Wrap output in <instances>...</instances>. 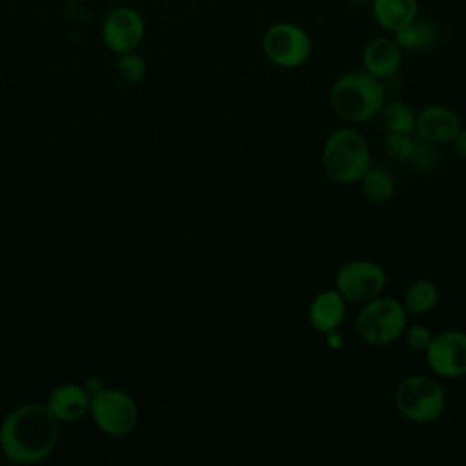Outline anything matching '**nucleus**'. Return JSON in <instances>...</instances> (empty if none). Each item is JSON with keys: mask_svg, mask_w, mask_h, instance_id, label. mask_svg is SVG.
I'll use <instances>...</instances> for the list:
<instances>
[{"mask_svg": "<svg viewBox=\"0 0 466 466\" xmlns=\"http://www.w3.org/2000/svg\"><path fill=\"white\" fill-rule=\"evenodd\" d=\"M58 437V420L44 404H24L13 410L0 426L2 453L20 464L47 457Z\"/></svg>", "mask_w": 466, "mask_h": 466, "instance_id": "obj_1", "label": "nucleus"}, {"mask_svg": "<svg viewBox=\"0 0 466 466\" xmlns=\"http://www.w3.org/2000/svg\"><path fill=\"white\" fill-rule=\"evenodd\" d=\"M386 102L382 80L366 69H353L340 75L329 89V106L346 122L360 124L377 116Z\"/></svg>", "mask_w": 466, "mask_h": 466, "instance_id": "obj_2", "label": "nucleus"}, {"mask_svg": "<svg viewBox=\"0 0 466 466\" xmlns=\"http://www.w3.org/2000/svg\"><path fill=\"white\" fill-rule=\"evenodd\" d=\"M320 162L326 177L337 184H355L371 167L366 138L353 127L335 129L324 142Z\"/></svg>", "mask_w": 466, "mask_h": 466, "instance_id": "obj_3", "label": "nucleus"}, {"mask_svg": "<svg viewBox=\"0 0 466 466\" xmlns=\"http://www.w3.org/2000/svg\"><path fill=\"white\" fill-rule=\"evenodd\" d=\"M408 326V313L393 297L382 293L364 302L355 319V329L360 340L371 346H386L395 342Z\"/></svg>", "mask_w": 466, "mask_h": 466, "instance_id": "obj_4", "label": "nucleus"}, {"mask_svg": "<svg viewBox=\"0 0 466 466\" xmlns=\"http://www.w3.org/2000/svg\"><path fill=\"white\" fill-rule=\"evenodd\" d=\"M397 411L415 424L435 422L446 408V393L439 380L428 375H410L395 388Z\"/></svg>", "mask_w": 466, "mask_h": 466, "instance_id": "obj_5", "label": "nucleus"}, {"mask_svg": "<svg viewBox=\"0 0 466 466\" xmlns=\"http://www.w3.org/2000/svg\"><path fill=\"white\" fill-rule=\"evenodd\" d=\"M311 38L295 22H275L262 35L264 56L282 69L304 66L311 56Z\"/></svg>", "mask_w": 466, "mask_h": 466, "instance_id": "obj_6", "label": "nucleus"}, {"mask_svg": "<svg viewBox=\"0 0 466 466\" xmlns=\"http://www.w3.org/2000/svg\"><path fill=\"white\" fill-rule=\"evenodd\" d=\"M386 271L373 260H350L335 273V289L346 302H366L386 288Z\"/></svg>", "mask_w": 466, "mask_h": 466, "instance_id": "obj_7", "label": "nucleus"}, {"mask_svg": "<svg viewBox=\"0 0 466 466\" xmlns=\"http://www.w3.org/2000/svg\"><path fill=\"white\" fill-rule=\"evenodd\" d=\"M89 411L95 424L109 435H124L137 422L135 400L118 390H98L89 400Z\"/></svg>", "mask_w": 466, "mask_h": 466, "instance_id": "obj_8", "label": "nucleus"}, {"mask_svg": "<svg viewBox=\"0 0 466 466\" xmlns=\"http://www.w3.org/2000/svg\"><path fill=\"white\" fill-rule=\"evenodd\" d=\"M146 35V22L138 9L131 5H116L113 7L100 29V36L104 46L115 53L122 55L127 51H135Z\"/></svg>", "mask_w": 466, "mask_h": 466, "instance_id": "obj_9", "label": "nucleus"}, {"mask_svg": "<svg viewBox=\"0 0 466 466\" xmlns=\"http://www.w3.org/2000/svg\"><path fill=\"white\" fill-rule=\"evenodd\" d=\"M430 370L442 379H459L466 375V333L446 329L433 333L424 350Z\"/></svg>", "mask_w": 466, "mask_h": 466, "instance_id": "obj_10", "label": "nucleus"}, {"mask_svg": "<svg viewBox=\"0 0 466 466\" xmlns=\"http://www.w3.org/2000/svg\"><path fill=\"white\" fill-rule=\"evenodd\" d=\"M461 127L462 126L457 113L441 104L422 107L415 118V131L420 142L431 146L450 144Z\"/></svg>", "mask_w": 466, "mask_h": 466, "instance_id": "obj_11", "label": "nucleus"}, {"mask_svg": "<svg viewBox=\"0 0 466 466\" xmlns=\"http://www.w3.org/2000/svg\"><path fill=\"white\" fill-rule=\"evenodd\" d=\"M400 64L402 49L397 46L393 36L371 38L362 49V69L382 82L395 76L400 69Z\"/></svg>", "mask_w": 466, "mask_h": 466, "instance_id": "obj_12", "label": "nucleus"}, {"mask_svg": "<svg viewBox=\"0 0 466 466\" xmlns=\"http://www.w3.org/2000/svg\"><path fill=\"white\" fill-rule=\"evenodd\" d=\"M344 317H346V300L335 288L319 291L308 308L309 324L317 331L326 335L331 331H337Z\"/></svg>", "mask_w": 466, "mask_h": 466, "instance_id": "obj_13", "label": "nucleus"}, {"mask_svg": "<svg viewBox=\"0 0 466 466\" xmlns=\"http://www.w3.org/2000/svg\"><path fill=\"white\" fill-rule=\"evenodd\" d=\"M47 408L56 420H62V422L78 420L89 410V393L82 386L64 384L51 393Z\"/></svg>", "mask_w": 466, "mask_h": 466, "instance_id": "obj_14", "label": "nucleus"}, {"mask_svg": "<svg viewBox=\"0 0 466 466\" xmlns=\"http://www.w3.org/2000/svg\"><path fill=\"white\" fill-rule=\"evenodd\" d=\"M397 46L410 53H422L428 49H433L439 42V27L433 20L415 16L410 24L400 27L399 31L391 33Z\"/></svg>", "mask_w": 466, "mask_h": 466, "instance_id": "obj_15", "label": "nucleus"}, {"mask_svg": "<svg viewBox=\"0 0 466 466\" xmlns=\"http://www.w3.org/2000/svg\"><path fill=\"white\" fill-rule=\"evenodd\" d=\"M371 13L382 29L395 33L419 16V0H371Z\"/></svg>", "mask_w": 466, "mask_h": 466, "instance_id": "obj_16", "label": "nucleus"}, {"mask_svg": "<svg viewBox=\"0 0 466 466\" xmlns=\"http://www.w3.org/2000/svg\"><path fill=\"white\" fill-rule=\"evenodd\" d=\"M437 300H439L437 286L426 279H419L406 288L402 306L408 315H424L437 306Z\"/></svg>", "mask_w": 466, "mask_h": 466, "instance_id": "obj_17", "label": "nucleus"}, {"mask_svg": "<svg viewBox=\"0 0 466 466\" xmlns=\"http://www.w3.org/2000/svg\"><path fill=\"white\" fill-rule=\"evenodd\" d=\"M380 122L388 133H411L415 131V111L400 100L384 102L380 111Z\"/></svg>", "mask_w": 466, "mask_h": 466, "instance_id": "obj_18", "label": "nucleus"}, {"mask_svg": "<svg viewBox=\"0 0 466 466\" xmlns=\"http://www.w3.org/2000/svg\"><path fill=\"white\" fill-rule=\"evenodd\" d=\"M362 193L371 204H386L395 193V182L386 169L370 167L360 178Z\"/></svg>", "mask_w": 466, "mask_h": 466, "instance_id": "obj_19", "label": "nucleus"}, {"mask_svg": "<svg viewBox=\"0 0 466 466\" xmlns=\"http://www.w3.org/2000/svg\"><path fill=\"white\" fill-rule=\"evenodd\" d=\"M415 146L417 142L411 137V133H386L382 140V149L386 157L397 162L410 160L413 157Z\"/></svg>", "mask_w": 466, "mask_h": 466, "instance_id": "obj_20", "label": "nucleus"}, {"mask_svg": "<svg viewBox=\"0 0 466 466\" xmlns=\"http://www.w3.org/2000/svg\"><path fill=\"white\" fill-rule=\"evenodd\" d=\"M116 71H118V76L124 82L135 84V82H140L144 78V75L147 71V64L142 58V55H138L137 49H135V51H127V53L118 55Z\"/></svg>", "mask_w": 466, "mask_h": 466, "instance_id": "obj_21", "label": "nucleus"}, {"mask_svg": "<svg viewBox=\"0 0 466 466\" xmlns=\"http://www.w3.org/2000/svg\"><path fill=\"white\" fill-rule=\"evenodd\" d=\"M404 339H406V344L408 348L415 350V351H424L433 337L431 329L428 326H422V324H415V326H406L404 329Z\"/></svg>", "mask_w": 466, "mask_h": 466, "instance_id": "obj_22", "label": "nucleus"}, {"mask_svg": "<svg viewBox=\"0 0 466 466\" xmlns=\"http://www.w3.org/2000/svg\"><path fill=\"white\" fill-rule=\"evenodd\" d=\"M450 144L453 146V151L466 160V127H461Z\"/></svg>", "mask_w": 466, "mask_h": 466, "instance_id": "obj_23", "label": "nucleus"}, {"mask_svg": "<svg viewBox=\"0 0 466 466\" xmlns=\"http://www.w3.org/2000/svg\"><path fill=\"white\" fill-rule=\"evenodd\" d=\"M350 2H355V4H366V2H371V0H350Z\"/></svg>", "mask_w": 466, "mask_h": 466, "instance_id": "obj_24", "label": "nucleus"}, {"mask_svg": "<svg viewBox=\"0 0 466 466\" xmlns=\"http://www.w3.org/2000/svg\"><path fill=\"white\" fill-rule=\"evenodd\" d=\"M0 451H2V450H0Z\"/></svg>", "mask_w": 466, "mask_h": 466, "instance_id": "obj_25", "label": "nucleus"}]
</instances>
